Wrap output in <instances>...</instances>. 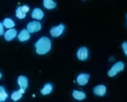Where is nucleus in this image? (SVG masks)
Listing matches in <instances>:
<instances>
[{"mask_svg":"<svg viewBox=\"0 0 127 102\" xmlns=\"http://www.w3.org/2000/svg\"><path fill=\"white\" fill-rule=\"evenodd\" d=\"M36 53L39 55H45L50 51L51 48V42L48 37L40 38L35 43Z\"/></svg>","mask_w":127,"mask_h":102,"instance_id":"nucleus-1","label":"nucleus"},{"mask_svg":"<svg viewBox=\"0 0 127 102\" xmlns=\"http://www.w3.org/2000/svg\"><path fill=\"white\" fill-rule=\"evenodd\" d=\"M124 67H125V64L123 61H117L111 67V69L109 70L107 73V75L110 77H114L118 73L122 71L124 69Z\"/></svg>","mask_w":127,"mask_h":102,"instance_id":"nucleus-2","label":"nucleus"},{"mask_svg":"<svg viewBox=\"0 0 127 102\" xmlns=\"http://www.w3.org/2000/svg\"><path fill=\"white\" fill-rule=\"evenodd\" d=\"M65 30V25L63 24H60L58 26L53 27L51 29L50 33L53 37H58L61 35Z\"/></svg>","mask_w":127,"mask_h":102,"instance_id":"nucleus-3","label":"nucleus"},{"mask_svg":"<svg viewBox=\"0 0 127 102\" xmlns=\"http://www.w3.org/2000/svg\"><path fill=\"white\" fill-rule=\"evenodd\" d=\"M27 30L30 33H34L39 32L41 30V25L40 22L37 21H32L31 22H29L27 25Z\"/></svg>","mask_w":127,"mask_h":102,"instance_id":"nucleus-4","label":"nucleus"},{"mask_svg":"<svg viewBox=\"0 0 127 102\" xmlns=\"http://www.w3.org/2000/svg\"><path fill=\"white\" fill-rule=\"evenodd\" d=\"M77 58L81 61H85L89 57V50L86 47H81L79 48L77 53Z\"/></svg>","mask_w":127,"mask_h":102,"instance_id":"nucleus-5","label":"nucleus"},{"mask_svg":"<svg viewBox=\"0 0 127 102\" xmlns=\"http://www.w3.org/2000/svg\"><path fill=\"white\" fill-rule=\"evenodd\" d=\"M90 78V75L88 74H80L77 78V82L78 85L81 86L86 85L88 83L89 79Z\"/></svg>","mask_w":127,"mask_h":102,"instance_id":"nucleus-6","label":"nucleus"},{"mask_svg":"<svg viewBox=\"0 0 127 102\" xmlns=\"http://www.w3.org/2000/svg\"><path fill=\"white\" fill-rule=\"evenodd\" d=\"M18 84L20 87V89H23L25 91V90L28 87V79L25 76H20L18 78Z\"/></svg>","mask_w":127,"mask_h":102,"instance_id":"nucleus-7","label":"nucleus"},{"mask_svg":"<svg viewBox=\"0 0 127 102\" xmlns=\"http://www.w3.org/2000/svg\"><path fill=\"white\" fill-rule=\"evenodd\" d=\"M107 88L106 86L104 85H99L94 87V93L99 97H103L106 94Z\"/></svg>","mask_w":127,"mask_h":102,"instance_id":"nucleus-8","label":"nucleus"},{"mask_svg":"<svg viewBox=\"0 0 127 102\" xmlns=\"http://www.w3.org/2000/svg\"><path fill=\"white\" fill-rule=\"evenodd\" d=\"M17 36V30L16 29H9L4 33V39L7 41H12Z\"/></svg>","mask_w":127,"mask_h":102,"instance_id":"nucleus-9","label":"nucleus"},{"mask_svg":"<svg viewBox=\"0 0 127 102\" xmlns=\"http://www.w3.org/2000/svg\"><path fill=\"white\" fill-rule=\"evenodd\" d=\"M18 38V40L21 42L27 41L30 39V34L27 29H23L21 32L19 33Z\"/></svg>","mask_w":127,"mask_h":102,"instance_id":"nucleus-10","label":"nucleus"},{"mask_svg":"<svg viewBox=\"0 0 127 102\" xmlns=\"http://www.w3.org/2000/svg\"><path fill=\"white\" fill-rule=\"evenodd\" d=\"M44 16V12L39 8H34L32 12V18L35 20H41Z\"/></svg>","mask_w":127,"mask_h":102,"instance_id":"nucleus-11","label":"nucleus"},{"mask_svg":"<svg viewBox=\"0 0 127 102\" xmlns=\"http://www.w3.org/2000/svg\"><path fill=\"white\" fill-rule=\"evenodd\" d=\"M25 90L23 89H20L19 90H17L13 92L11 95V99L14 102H17L18 100H20L22 97H23V94L25 93Z\"/></svg>","mask_w":127,"mask_h":102,"instance_id":"nucleus-12","label":"nucleus"},{"mask_svg":"<svg viewBox=\"0 0 127 102\" xmlns=\"http://www.w3.org/2000/svg\"><path fill=\"white\" fill-rule=\"evenodd\" d=\"M72 97H73V98L77 99L78 101H82V100L85 99L86 97V94L84 92L78 91V90H73Z\"/></svg>","mask_w":127,"mask_h":102,"instance_id":"nucleus-13","label":"nucleus"},{"mask_svg":"<svg viewBox=\"0 0 127 102\" xmlns=\"http://www.w3.org/2000/svg\"><path fill=\"white\" fill-rule=\"evenodd\" d=\"M53 91V85L51 83H46L44 85V87L41 90V93L43 95H47L51 93Z\"/></svg>","mask_w":127,"mask_h":102,"instance_id":"nucleus-14","label":"nucleus"},{"mask_svg":"<svg viewBox=\"0 0 127 102\" xmlns=\"http://www.w3.org/2000/svg\"><path fill=\"white\" fill-rule=\"evenodd\" d=\"M43 5L46 9H53L56 7L57 4L53 0H44Z\"/></svg>","mask_w":127,"mask_h":102,"instance_id":"nucleus-15","label":"nucleus"},{"mask_svg":"<svg viewBox=\"0 0 127 102\" xmlns=\"http://www.w3.org/2000/svg\"><path fill=\"white\" fill-rule=\"evenodd\" d=\"M3 25L6 28L12 29L15 26V22L11 18H5L3 22Z\"/></svg>","mask_w":127,"mask_h":102,"instance_id":"nucleus-16","label":"nucleus"},{"mask_svg":"<svg viewBox=\"0 0 127 102\" xmlns=\"http://www.w3.org/2000/svg\"><path fill=\"white\" fill-rule=\"evenodd\" d=\"M8 97V93L6 92L5 88L3 86H0V102H5Z\"/></svg>","mask_w":127,"mask_h":102,"instance_id":"nucleus-17","label":"nucleus"},{"mask_svg":"<svg viewBox=\"0 0 127 102\" xmlns=\"http://www.w3.org/2000/svg\"><path fill=\"white\" fill-rule=\"evenodd\" d=\"M16 16L19 19H24L25 17H26V13H25L21 8V6L20 7H18L16 10Z\"/></svg>","mask_w":127,"mask_h":102,"instance_id":"nucleus-18","label":"nucleus"},{"mask_svg":"<svg viewBox=\"0 0 127 102\" xmlns=\"http://www.w3.org/2000/svg\"><path fill=\"white\" fill-rule=\"evenodd\" d=\"M122 49H123L124 50V54H125V55L127 56V41L124 42L123 43H122Z\"/></svg>","mask_w":127,"mask_h":102,"instance_id":"nucleus-19","label":"nucleus"},{"mask_svg":"<svg viewBox=\"0 0 127 102\" xmlns=\"http://www.w3.org/2000/svg\"><path fill=\"white\" fill-rule=\"evenodd\" d=\"M21 8H22V10H23L25 13H27L30 11V7H29L28 6H27V5H23V6H21Z\"/></svg>","mask_w":127,"mask_h":102,"instance_id":"nucleus-20","label":"nucleus"},{"mask_svg":"<svg viewBox=\"0 0 127 102\" xmlns=\"http://www.w3.org/2000/svg\"><path fill=\"white\" fill-rule=\"evenodd\" d=\"M4 33V29L3 23L0 22V36H2Z\"/></svg>","mask_w":127,"mask_h":102,"instance_id":"nucleus-21","label":"nucleus"},{"mask_svg":"<svg viewBox=\"0 0 127 102\" xmlns=\"http://www.w3.org/2000/svg\"><path fill=\"white\" fill-rule=\"evenodd\" d=\"M1 76H2V75H1V73H0V79H1Z\"/></svg>","mask_w":127,"mask_h":102,"instance_id":"nucleus-22","label":"nucleus"},{"mask_svg":"<svg viewBox=\"0 0 127 102\" xmlns=\"http://www.w3.org/2000/svg\"></svg>","mask_w":127,"mask_h":102,"instance_id":"nucleus-23","label":"nucleus"}]
</instances>
